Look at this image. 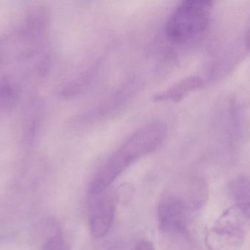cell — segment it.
<instances>
[{
	"label": "cell",
	"mask_w": 250,
	"mask_h": 250,
	"mask_svg": "<svg viewBox=\"0 0 250 250\" xmlns=\"http://www.w3.org/2000/svg\"><path fill=\"white\" fill-rule=\"evenodd\" d=\"M250 220L233 205L208 230L206 242L210 250H237L245 242Z\"/></svg>",
	"instance_id": "3957f363"
},
{
	"label": "cell",
	"mask_w": 250,
	"mask_h": 250,
	"mask_svg": "<svg viewBox=\"0 0 250 250\" xmlns=\"http://www.w3.org/2000/svg\"><path fill=\"white\" fill-rule=\"evenodd\" d=\"M213 2L193 0L182 2L170 15L166 35L171 42L185 44L205 32L209 25Z\"/></svg>",
	"instance_id": "7a4b0ae2"
},
{
	"label": "cell",
	"mask_w": 250,
	"mask_h": 250,
	"mask_svg": "<svg viewBox=\"0 0 250 250\" xmlns=\"http://www.w3.org/2000/svg\"><path fill=\"white\" fill-rule=\"evenodd\" d=\"M135 250H156L154 245L148 241H141L138 242Z\"/></svg>",
	"instance_id": "30bf717a"
},
{
	"label": "cell",
	"mask_w": 250,
	"mask_h": 250,
	"mask_svg": "<svg viewBox=\"0 0 250 250\" xmlns=\"http://www.w3.org/2000/svg\"><path fill=\"white\" fill-rule=\"evenodd\" d=\"M183 193L174 189L162 197L158 207L160 229L166 233H178L185 230L189 211L198 208L192 186Z\"/></svg>",
	"instance_id": "277c9868"
},
{
	"label": "cell",
	"mask_w": 250,
	"mask_h": 250,
	"mask_svg": "<svg viewBox=\"0 0 250 250\" xmlns=\"http://www.w3.org/2000/svg\"><path fill=\"white\" fill-rule=\"evenodd\" d=\"M42 250H67V247L60 235H54L46 241Z\"/></svg>",
	"instance_id": "ba28073f"
},
{
	"label": "cell",
	"mask_w": 250,
	"mask_h": 250,
	"mask_svg": "<svg viewBox=\"0 0 250 250\" xmlns=\"http://www.w3.org/2000/svg\"><path fill=\"white\" fill-rule=\"evenodd\" d=\"M115 214V200L114 195L106 193L98 198L90 211L89 226L92 236L97 239L103 238L108 233Z\"/></svg>",
	"instance_id": "5b68a950"
},
{
	"label": "cell",
	"mask_w": 250,
	"mask_h": 250,
	"mask_svg": "<svg viewBox=\"0 0 250 250\" xmlns=\"http://www.w3.org/2000/svg\"><path fill=\"white\" fill-rule=\"evenodd\" d=\"M203 82L198 76H189L178 82L174 86L155 97V101H170L178 102L189 94L202 86Z\"/></svg>",
	"instance_id": "8992f818"
},
{
	"label": "cell",
	"mask_w": 250,
	"mask_h": 250,
	"mask_svg": "<svg viewBox=\"0 0 250 250\" xmlns=\"http://www.w3.org/2000/svg\"><path fill=\"white\" fill-rule=\"evenodd\" d=\"M165 136L166 129L157 123L135 132L98 170L89 187L91 195H101L105 192L135 160L155 151L161 145Z\"/></svg>",
	"instance_id": "6da1fadb"
},
{
	"label": "cell",
	"mask_w": 250,
	"mask_h": 250,
	"mask_svg": "<svg viewBox=\"0 0 250 250\" xmlns=\"http://www.w3.org/2000/svg\"><path fill=\"white\" fill-rule=\"evenodd\" d=\"M242 48L245 54L250 52V17L247 22L242 38Z\"/></svg>",
	"instance_id": "9c48e42d"
},
{
	"label": "cell",
	"mask_w": 250,
	"mask_h": 250,
	"mask_svg": "<svg viewBox=\"0 0 250 250\" xmlns=\"http://www.w3.org/2000/svg\"><path fill=\"white\" fill-rule=\"evenodd\" d=\"M230 197L235 202V206L250 220V180L238 179L229 186Z\"/></svg>",
	"instance_id": "52a82bcc"
}]
</instances>
